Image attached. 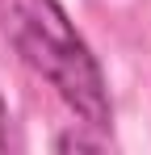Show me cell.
<instances>
[{"label":"cell","instance_id":"6da1fadb","mask_svg":"<svg viewBox=\"0 0 151 155\" xmlns=\"http://www.w3.org/2000/svg\"><path fill=\"white\" fill-rule=\"evenodd\" d=\"M0 34L17 51V59L46 80L84 126L101 134L109 130L113 101L105 67L67 17L63 0H0Z\"/></svg>","mask_w":151,"mask_h":155},{"label":"cell","instance_id":"7a4b0ae2","mask_svg":"<svg viewBox=\"0 0 151 155\" xmlns=\"http://www.w3.org/2000/svg\"><path fill=\"white\" fill-rule=\"evenodd\" d=\"M101 147H105L101 130L84 126V122H80V130H63V134L55 138V151L59 155H67V151H101Z\"/></svg>","mask_w":151,"mask_h":155},{"label":"cell","instance_id":"3957f363","mask_svg":"<svg viewBox=\"0 0 151 155\" xmlns=\"http://www.w3.org/2000/svg\"><path fill=\"white\" fill-rule=\"evenodd\" d=\"M8 147V105H4V97H0V151Z\"/></svg>","mask_w":151,"mask_h":155}]
</instances>
